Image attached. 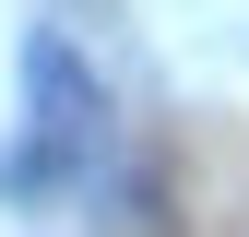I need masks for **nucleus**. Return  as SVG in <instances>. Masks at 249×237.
Wrapping results in <instances>:
<instances>
[{"mask_svg":"<svg viewBox=\"0 0 249 237\" xmlns=\"http://www.w3.org/2000/svg\"><path fill=\"white\" fill-rule=\"evenodd\" d=\"M24 107H36V142H24L12 166H0V190H48V178H71L83 154H95V131H107V95H95V71H83L59 36H24Z\"/></svg>","mask_w":249,"mask_h":237,"instance_id":"obj_1","label":"nucleus"}]
</instances>
